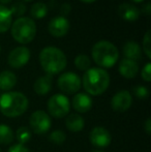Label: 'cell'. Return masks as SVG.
I'll return each mask as SVG.
<instances>
[{
	"label": "cell",
	"mask_w": 151,
	"mask_h": 152,
	"mask_svg": "<svg viewBox=\"0 0 151 152\" xmlns=\"http://www.w3.org/2000/svg\"><path fill=\"white\" fill-rule=\"evenodd\" d=\"M28 98L17 91H8L0 96V112L6 117L21 116L28 109Z\"/></svg>",
	"instance_id": "obj_1"
},
{
	"label": "cell",
	"mask_w": 151,
	"mask_h": 152,
	"mask_svg": "<svg viewBox=\"0 0 151 152\" xmlns=\"http://www.w3.org/2000/svg\"><path fill=\"white\" fill-rule=\"evenodd\" d=\"M82 84L87 93L94 96L101 95L109 87L110 76L104 68H89L83 76Z\"/></svg>",
	"instance_id": "obj_2"
},
{
	"label": "cell",
	"mask_w": 151,
	"mask_h": 152,
	"mask_svg": "<svg viewBox=\"0 0 151 152\" xmlns=\"http://www.w3.org/2000/svg\"><path fill=\"white\" fill-rule=\"evenodd\" d=\"M39 63L48 75H57L66 67V56L56 47H47L39 53Z\"/></svg>",
	"instance_id": "obj_3"
},
{
	"label": "cell",
	"mask_w": 151,
	"mask_h": 152,
	"mask_svg": "<svg viewBox=\"0 0 151 152\" xmlns=\"http://www.w3.org/2000/svg\"><path fill=\"white\" fill-rule=\"evenodd\" d=\"M91 55L95 63L104 68L113 67L118 61L119 52L116 46L107 40H101L92 47Z\"/></svg>",
	"instance_id": "obj_4"
},
{
	"label": "cell",
	"mask_w": 151,
	"mask_h": 152,
	"mask_svg": "<svg viewBox=\"0 0 151 152\" xmlns=\"http://www.w3.org/2000/svg\"><path fill=\"white\" fill-rule=\"evenodd\" d=\"M12 35L20 44H29L36 35V25L34 21L27 17H20L12 24Z\"/></svg>",
	"instance_id": "obj_5"
},
{
	"label": "cell",
	"mask_w": 151,
	"mask_h": 152,
	"mask_svg": "<svg viewBox=\"0 0 151 152\" xmlns=\"http://www.w3.org/2000/svg\"><path fill=\"white\" fill-rule=\"evenodd\" d=\"M48 111L54 118H63L69 112L71 102L64 94H54L48 100Z\"/></svg>",
	"instance_id": "obj_6"
},
{
	"label": "cell",
	"mask_w": 151,
	"mask_h": 152,
	"mask_svg": "<svg viewBox=\"0 0 151 152\" xmlns=\"http://www.w3.org/2000/svg\"><path fill=\"white\" fill-rule=\"evenodd\" d=\"M57 85H58V88L63 93L74 94L80 90L82 81L77 74L69 72H64L59 77L58 81H57Z\"/></svg>",
	"instance_id": "obj_7"
},
{
	"label": "cell",
	"mask_w": 151,
	"mask_h": 152,
	"mask_svg": "<svg viewBox=\"0 0 151 152\" xmlns=\"http://www.w3.org/2000/svg\"><path fill=\"white\" fill-rule=\"evenodd\" d=\"M29 124L33 132L36 134H44L49 132L52 125L51 118L46 112L42 110L35 111L29 118Z\"/></svg>",
	"instance_id": "obj_8"
},
{
	"label": "cell",
	"mask_w": 151,
	"mask_h": 152,
	"mask_svg": "<svg viewBox=\"0 0 151 152\" xmlns=\"http://www.w3.org/2000/svg\"><path fill=\"white\" fill-rule=\"evenodd\" d=\"M30 50L26 47L22 46L15 48L8 55V65L12 66V68L23 67L28 63L29 59H30Z\"/></svg>",
	"instance_id": "obj_9"
},
{
	"label": "cell",
	"mask_w": 151,
	"mask_h": 152,
	"mask_svg": "<svg viewBox=\"0 0 151 152\" xmlns=\"http://www.w3.org/2000/svg\"><path fill=\"white\" fill-rule=\"evenodd\" d=\"M89 140L91 144L98 148H105L111 144L112 137L108 129L101 126H96L90 132Z\"/></svg>",
	"instance_id": "obj_10"
},
{
	"label": "cell",
	"mask_w": 151,
	"mask_h": 152,
	"mask_svg": "<svg viewBox=\"0 0 151 152\" xmlns=\"http://www.w3.org/2000/svg\"><path fill=\"white\" fill-rule=\"evenodd\" d=\"M133 97L127 90H120L112 97L111 107L115 112L123 113L127 111L131 106Z\"/></svg>",
	"instance_id": "obj_11"
},
{
	"label": "cell",
	"mask_w": 151,
	"mask_h": 152,
	"mask_svg": "<svg viewBox=\"0 0 151 152\" xmlns=\"http://www.w3.org/2000/svg\"><path fill=\"white\" fill-rule=\"evenodd\" d=\"M48 30L54 37H62L66 35L69 30V21L63 16L55 17L49 23Z\"/></svg>",
	"instance_id": "obj_12"
},
{
	"label": "cell",
	"mask_w": 151,
	"mask_h": 152,
	"mask_svg": "<svg viewBox=\"0 0 151 152\" xmlns=\"http://www.w3.org/2000/svg\"><path fill=\"white\" fill-rule=\"evenodd\" d=\"M73 108L79 113H86L92 108V99L87 93H78L73 98Z\"/></svg>",
	"instance_id": "obj_13"
},
{
	"label": "cell",
	"mask_w": 151,
	"mask_h": 152,
	"mask_svg": "<svg viewBox=\"0 0 151 152\" xmlns=\"http://www.w3.org/2000/svg\"><path fill=\"white\" fill-rule=\"evenodd\" d=\"M118 15L127 22H135L139 19L140 10L131 3H122L118 7Z\"/></svg>",
	"instance_id": "obj_14"
},
{
	"label": "cell",
	"mask_w": 151,
	"mask_h": 152,
	"mask_svg": "<svg viewBox=\"0 0 151 152\" xmlns=\"http://www.w3.org/2000/svg\"><path fill=\"white\" fill-rule=\"evenodd\" d=\"M119 72L124 78L133 79L139 72V65L136 61L124 58L119 63Z\"/></svg>",
	"instance_id": "obj_15"
},
{
	"label": "cell",
	"mask_w": 151,
	"mask_h": 152,
	"mask_svg": "<svg viewBox=\"0 0 151 152\" xmlns=\"http://www.w3.org/2000/svg\"><path fill=\"white\" fill-rule=\"evenodd\" d=\"M51 88H52V76L50 75L39 77L33 85V89L38 95H46L50 92Z\"/></svg>",
	"instance_id": "obj_16"
},
{
	"label": "cell",
	"mask_w": 151,
	"mask_h": 152,
	"mask_svg": "<svg viewBox=\"0 0 151 152\" xmlns=\"http://www.w3.org/2000/svg\"><path fill=\"white\" fill-rule=\"evenodd\" d=\"M123 55L125 56V59H129L137 62L141 59L142 51L140 46L135 42H127L123 46Z\"/></svg>",
	"instance_id": "obj_17"
},
{
	"label": "cell",
	"mask_w": 151,
	"mask_h": 152,
	"mask_svg": "<svg viewBox=\"0 0 151 152\" xmlns=\"http://www.w3.org/2000/svg\"><path fill=\"white\" fill-rule=\"evenodd\" d=\"M17 84V77L10 70H4L0 72V89L8 91L12 89Z\"/></svg>",
	"instance_id": "obj_18"
},
{
	"label": "cell",
	"mask_w": 151,
	"mask_h": 152,
	"mask_svg": "<svg viewBox=\"0 0 151 152\" xmlns=\"http://www.w3.org/2000/svg\"><path fill=\"white\" fill-rule=\"evenodd\" d=\"M12 24V15L10 10L0 4V33L8 31Z\"/></svg>",
	"instance_id": "obj_19"
},
{
	"label": "cell",
	"mask_w": 151,
	"mask_h": 152,
	"mask_svg": "<svg viewBox=\"0 0 151 152\" xmlns=\"http://www.w3.org/2000/svg\"><path fill=\"white\" fill-rule=\"evenodd\" d=\"M84 124L85 121L83 119V117L78 114H69L65 118V126L71 132H81L84 128Z\"/></svg>",
	"instance_id": "obj_20"
},
{
	"label": "cell",
	"mask_w": 151,
	"mask_h": 152,
	"mask_svg": "<svg viewBox=\"0 0 151 152\" xmlns=\"http://www.w3.org/2000/svg\"><path fill=\"white\" fill-rule=\"evenodd\" d=\"M15 140V134L12 129L6 124H0V144L8 145Z\"/></svg>",
	"instance_id": "obj_21"
},
{
	"label": "cell",
	"mask_w": 151,
	"mask_h": 152,
	"mask_svg": "<svg viewBox=\"0 0 151 152\" xmlns=\"http://www.w3.org/2000/svg\"><path fill=\"white\" fill-rule=\"evenodd\" d=\"M30 14L32 18L35 19H42L48 14V7L42 2H36L30 8Z\"/></svg>",
	"instance_id": "obj_22"
},
{
	"label": "cell",
	"mask_w": 151,
	"mask_h": 152,
	"mask_svg": "<svg viewBox=\"0 0 151 152\" xmlns=\"http://www.w3.org/2000/svg\"><path fill=\"white\" fill-rule=\"evenodd\" d=\"M16 139L19 142V144L24 145L31 139V132L28 127L26 126H22V127L18 128L16 132Z\"/></svg>",
	"instance_id": "obj_23"
},
{
	"label": "cell",
	"mask_w": 151,
	"mask_h": 152,
	"mask_svg": "<svg viewBox=\"0 0 151 152\" xmlns=\"http://www.w3.org/2000/svg\"><path fill=\"white\" fill-rule=\"evenodd\" d=\"M75 65L78 69L85 70V72H86V70H88L89 68H90L91 61L87 55L80 54L75 58Z\"/></svg>",
	"instance_id": "obj_24"
},
{
	"label": "cell",
	"mask_w": 151,
	"mask_h": 152,
	"mask_svg": "<svg viewBox=\"0 0 151 152\" xmlns=\"http://www.w3.org/2000/svg\"><path fill=\"white\" fill-rule=\"evenodd\" d=\"M49 140L56 145H62L66 140V134L62 130H54L49 136Z\"/></svg>",
	"instance_id": "obj_25"
},
{
	"label": "cell",
	"mask_w": 151,
	"mask_h": 152,
	"mask_svg": "<svg viewBox=\"0 0 151 152\" xmlns=\"http://www.w3.org/2000/svg\"><path fill=\"white\" fill-rule=\"evenodd\" d=\"M143 51L148 58H151V39H150V30H148L143 38Z\"/></svg>",
	"instance_id": "obj_26"
},
{
	"label": "cell",
	"mask_w": 151,
	"mask_h": 152,
	"mask_svg": "<svg viewBox=\"0 0 151 152\" xmlns=\"http://www.w3.org/2000/svg\"><path fill=\"white\" fill-rule=\"evenodd\" d=\"M25 12H26V7H25V4L22 2H16L10 8V12L12 16L21 17L22 15H24Z\"/></svg>",
	"instance_id": "obj_27"
},
{
	"label": "cell",
	"mask_w": 151,
	"mask_h": 152,
	"mask_svg": "<svg viewBox=\"0 0 151 152\" xmlns=\"http://www.w3.org/2000/svg\"><path fill=\"white\" fill-rule=\"evenodd\" d=\"M133 92L138 98H140V99H144V98L148 97V95H149V90H148L145 86H141V85L133 87Z\"/></svg>",
	"instance_id": "obj_28"
},
{
	"label": "cell",
	"mask_w": 151,
	"mask_h": 152,
	"mask_svg": "<svg viewBox=\"0 0 151 152\" xmlns=\"http://www.w3.org/2000/svg\"><path fill=\"white\" fill-rule=\"evenodd\" d=\"M141 76H142V79H143L145 82H150L151 81V63L150 62L146 63V65L143 67Z\"/></svg>",
	"instance_id": "obj_29"
},
{
	"label": "cell",
	"mask_w": 151,
	"mask_h": 152,
	"mask_svg": "<svg viewBox=\"0 0 151 152\" xmlns=\"http://www.w3.org/2000/svg\"><path fill=\"white\" fill-rule=\"evenodd\" d=\"M8 152H30L29 149L27 147H25L24 145L21 144H16L12 145L9 149H8Z\"/></svg>",
	"instance_id": "obj_30"
},
{
	"label": "cell",
	"mask_w": 151,
	"mask_h": 152,
	"mask_svg": "<svg viewBox=\"0 0 151 152\" xmlns=\"http://www.w3.org/2000/svg\"><path fill=\"white\" fill-rule=\"evenodd\" d=\"M71 4H69V3H64L62 6H61L60 12H61V14L63 15V17H64V16H66V15H69V12H71Z\"/></svg>",
	"instance_id": "obj_31"
},
{
	"label": "cell",
	"mask_w": 151,
	"mask_h": 152,
	"mask_svg": "<svg viewBox=\"0 0 151 152\" xmlns=\"http://www.w3.org/2000/svg\"><path fill=\"white\" fill-rule=\"evenodd\" d=\"M146 130V134H151V119L150 118H147V120L145 121V126H144Z\"/></svg>",
	"instance_id": "obj_32"
},
{
	"label": "cell",
	"mask_w": 151,
	"mask_h": 152,
	"mask_svg": "<svg viewBox=\"0 0 151 152\" xmlns=\"http://www.w3.org/2000/svg\"><path fill=\"white\" fill-rule=\"evenodd\" d=\"M143 12H145L146 16H149V15H150V12H151V4H150V3H147L145 6H144Z\"/></svg>",
	"instance_id": "obj_33"
},
{
	"label": "cell",
	"mask_w": 151,
	"mask_h": 152,
	"mask_svg": "<svg viewBox=\"0 0 151 152\" xmlns=\"http://www.w3.org/2000/svg\"><path fill=\"white\" fill-rule=\"evenodd\" d=\"M82 2H85V3H92V2H95L96 0H80Z\"/></svg>",
	"instance_id": "obj_34"
},
{
	"label": "cell",
	"mask_w": 151,
	"mask_h": 152,
	"mask_svg": "<svg viewBox=\"0 0 151 152\" xmlns=\"http://www.w3.org/2000/svg\"><path fill=\"white\" fill-rule=\"evenodd\" d=\"M133 2H136V3H140V2H143L144 0H131Z\"/></svg>",
	"instance_id": "obj_35"
},
{
	"label": "cell",
	"mask_w": 151,
	"mask_h": 152,
	"mask_svg": "<svg viewBox=\"0 0 151 152\" xmlns=\"http://www.w3.org/2000/svg\"><path fill=\"white\" fill-rule=\"evenodd\" d=\"M0 2H2V3H8V2H10V0H0Z\"/></svg>",
	"instance_id": "obj_36"
},
{
	"label": "cell",
	"mask_w": 151,
	"mask_h": 152,
	"mask_svg": "<svg viewBox=\"0 0 151 152\" xmlns=\"http://www.w3.org/2000/svg\"><path fill=\"white\" fill-rule=\"evenodd\" d=\"M92 152H103V151H101V150H93Z\"/></svg>",
	"instance_id": "obj_37"
},
{
	"label": "cell",
	"mask_w": 151,
	"mask_h": 152,
	"mask_svg": "<svg viewBox=\"0 0 151 152\" xmlns=\"http://www.w3.org/2000/svg\"><path fill=\"white\" fill-rule=\"evenodd\" d=\"M23 1H26V2H30V1H32V0H23Z\"/></svg>",
	"instance_id": "obj_38"
},
{
	"label": "cell",
	"mask_w": 151,
	"mask_h": 152,
	"mask_svg": "<svg viewBox=\"0 0 151 152\" xmlns=\"http://www.w3.org/2000/svg\"><path fill=\"white\" fill-rule=\"evenodd\" d=\"M0 51H1V48H0Z\"/></svg>",
	"instance_id": "obj_39"
}]
</instances>
